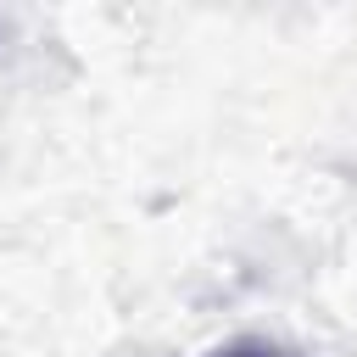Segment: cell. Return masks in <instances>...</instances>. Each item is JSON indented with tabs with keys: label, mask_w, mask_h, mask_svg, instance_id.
Instances as JSON below:
<instances>
[{
	"label": "cell",
	"mask_w": 357,
	"mask_h": 357,
	"mask_svg": "<svg viewBox=\"0 0 357 357\" xmlns=\"http://www.w3.org/2000/svg\"><path fill=\"white\" fill-rule=\"evenodd\" d=\"M218 357H290V351H279V346H268V340H240V346H229V351H218Z\"/></svg>",
	"instance_id": "obj_1"
}]
</instances>
